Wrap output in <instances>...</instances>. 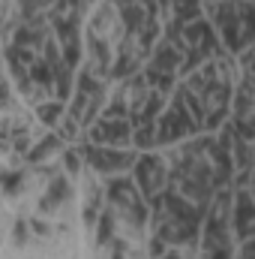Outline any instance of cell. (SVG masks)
<instances>
[{
    "label": "cell",
    "mask_w": 255,
    "mask_h": 259,
    "mask_svg": "<svg viewBox=\"0 0 255 259\" xmlns=\"http://www.w3.org/2000/svg\"><path fill=\"white\" fill-rule=\"evenodd\" d=\"M78 154H81L84 163H90V166H93L96 172H102V175L129 169V166L135 163V154H123L120 148H108V145H84Z\"/></svg>",
    "instance_id": "cell-1"
},
{
    "label": "cell",
    "mask_w": 255,
    "mask_h": 259,
    "mask_svg": "<svg viewBox=\"0 0 255 259\" xmlns=\"http://www.w3.org/2000/svg\"><path fill=\"white\" fill-rule=\"evenodd\" d=\"M135 190L141 193V199H153V196L162 193V184H165V166H162V160L159 157H150V154H144V157H135Z\"/></svg>",
    "instance_id": "cell-2"
},
{
    "label": "cell",
    "mask_w": 255,
    "mask_h": 259,
    "mask_svg": "<svg viewBox=\"0 0 255 259\" xmlns=\"http://www.w3.org/2000/svg\"><path fill=\"white\" fill-rule=\"evenodd\" d=\"M192 130H198V124L192 121V115L186 112L183 100L177 97V100H174V106H171V112H165V115H162V121H159V127H156V145L177 142V139H183V136L192 133Z\"/></svg>",
    "instance_id": "cell-3"
},
{
    "label": "cell",
    "mask_w": 255,
    "mask_h": 259,
    "mask_svg": "<svg viewBox=\"0 0 255 259\" xmlns=\"http://www.w3.org/2000/svg\"><path fill=\"white\" fill-rule=\"evenodd\" d=\"M90 139H93V145L120 148V145L132 142V124H129V118H105V121L93 124Z\"/></svg>",
    "instance_id": "cell-4"
},
{
    "label": "cell",
    "mask_w": 255,
    "mask_h": 259,
    "mask_svg": "<svg viewBox=\"0 0 255 259\" xmlns=\"http://www.w3.org/2000/svg\"><path fill=\"white\" fill-rule=\"evenodd\" d=\"M231 226L237 229V235L243 241H249V229H252V217H255V208H252V196L249 190H237V196H231Z\"/></svg>",
    "instance_id": "cell-5"
},
{
    "label": "cell",
    "mask_w": 255,
    "mask_h": 259,
    "mask_svg": "<svg viewBox=\"0 0 255 259\" xmlns=\"http://www.w3.org/2000/svg\"><path fill=\"white\" fill-rule=\"evenodd\" d=\"M69 196H72L69 181H66L63 175H54L51 184H48V190H45V196L39 199V214H51L54 208H60V202H66Z\"/></svg>",
    "instance_id": "cell-6"
},
{
    "label": "cell",
    "mask_w": 255,
    "mask_h": 259,
    "mask_svg": "<svg viewBox=\"0 0 255 259\" xmlns=\"http://www.w3.org/2000/svg\"><path fill=\"white\" fill-rule=\"evenodd\" d=\"M180 46L174 42V39H165V42H159L156 46V52H153V69H162V72H171L174 75V69L180 66Z\"/></svg>",
    "instance_id": "cell-7"
},
{
    "label": "cell",
    "mask_w": 255,
    "mask_h": 259,
    "mask_svg": "<svg viewBox=\"0 0 255 259\" xmlns=\"http://www.w3.org/2000/svg\"><path fill=\"white\" fill-rule=\"evenodd\" d=\"M27 78L39 88V91H51L54 88V72H51V66L45 58H36L33 64L27 66Z\"/></svg>",
    "instance_id": "cell-8"
},
{
    "label": "cell",
    "mask_w": 255,
    "mask_h": 259,
    "mask_svg": "<svg viewBox=\"0 0 255 259\" xmlns=\"http://www.w3.org/2000/svg\"><path fill=\"white\" fill-rule=\"evenodd\" d=\"M171 9H174L180 27L189 24V21H195V18H201V6H198V0H171Z\"/></svg>",
    "instance_id": "cell-9"
},
{
    "label": "cell",
    "mask_w": 255,
    "mask_h": 259,
    "mask_svg": "<svg viewBox=\"0 0 255 259\" xmlns=\"http://www.w3.org/2000/svg\"><path fill=\"white\" fill-rule=\"evenodd\" d=\"M57 145H60V139H57V136H45L39 145H33V148L27 151V160H30V163H36V160H45L51 151H57Z\"/></svg>",
    "instance_id": "cell-10"
},
{
    "label": "cell",
    "mask_w": 255,
    "mask_h": 259,
    "mask_svg": "<svg viewBox=\"0 0 255 259\" xmlns=\"http://www.w3.org/2000/svg\"><path fill=\"white\" fill-rule=\"evenodd\" d=\"M96 226H99V229H96V238H99V244H108V241L114 238V214H111V211H102Z\"/></svg>",
    "instance_id": "cell-11"
},
{
    "label": "cell",
    "mask_w": 255,
    "mask_h": 259,
    "mask_svg": "<svg viewBox=\"0 0 255 259\" xmlns=\"http://www.w3.org/2000/svg\"><path fill=\"white\" fill-rule=\"evenodd\" d=\"M21 178H24V172H0V190L6 196L18 193L21 190Z\"/></svg>",
    "instance_id": "cell-12"
},
{
    "label": "cell",
    "mask_w": 255,
    "mask_h": 259,
    "mask_svg": "<svg viewBox=\"0 0 255 259\" xmlns=\"http://www.w3.org/2000/svg\"><path fill=\"white\" fill-rule=\"evenodd\" d=\"M60 115H63V106H60V103H45V106H39V121H45V124H57Z\"/></svg>",
    "instance_id": "cell-13"
},
{
    "label": "cell",
    "mask_w": 255,
    "mask_h": 259,
    "mask_svg": "<svg viewBox=\"0 0 255 259\" xmlns=\"http://www.w3.org/2000/svg\"><path fill=\"white\" fill-rule=\"evenodd\" d=\"M63 163H66V169H69V175H78V169H81V154H78L75 148H72V151H66Z\"/></svg>",
    "instance_id": "cell-14"
},
{
    "label": "cell",
    "mask_w": 255,
    "mask_h": 259,
    "mask_svg": "<svg viewBox=\"0 0 255 259\" xmlns=\"http://www.w3.org/2000/svg\"><path fill=\"white\" fill-rule=\"evenodd\" d=\"M12 238H15L18 244L27 238V220H18V223H15V229H12Z\"/></svg>",
    "instance_id": "cell-15"
},
{
    "label": "cell",
    "mask_w": 255,
    "mask_h": 259,
    "mask_svg": "<svg viewBox=\"0 0 255 259\" xmlns=\"http://www.w3.org/2000/svg\"><path fill=\"white\" fill-rule=\"evenodd\" d=\"M30 229H33V232H39V235H48V223H42V220H33V223H30Z\"/></svg>",
    "instance_id": "cell-16"
},
{
    "label": "cell",
    "mask_w": 255,
    "mask_h": 259,
    "mask_svg": "<svg viewBox=\"0 0 255 259\" xmlns=\"http://www.w3.org/2000/svg\"><path fill=\"white\" fill-rule=\"evenodd\" d=\"M6 97H9V88H6V81H3V78H0V103H3V100H6Z\"/></svg>",
    "instance_id": "cell-17"
},
{
    "label": "cell",
    "mask_w": 255,
    "mask_h": 259,
    "mask_svg": "<svg viewBox=\"0 0 255 259\" xmlns=\"http://www.w3.org/2000/svg\"><path fill=\"white\" fill-rule=\"evenodd\" d=\"M240 259H249V244H243V253H240Z\"/></svg>",
    "instance_id": "cell-18"
},
{
    "label": "cell",
    "mask_w": 255,
    "mask_h": 259,
    "mask_svg": "<svg viewBox=\"0 0 255 259\" xmlns=\"http://www.w3.org/2000/svg\"><path fill=\"white\" fill-rule=\"evenodd\" d=\"M144 3H147V0H144Z\"/></svg>",
    "instance_id": "cell-19"
}]
</instances>
